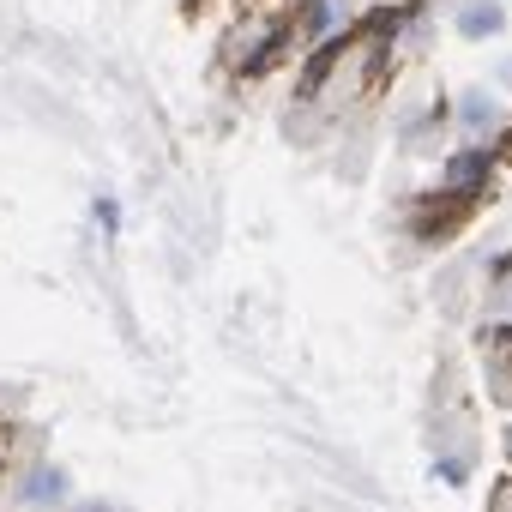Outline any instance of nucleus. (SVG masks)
<instances>
[{"mask_svg": "<svg viewBox=\"0 0 512 512\" xmlns=\"http://www.w3.org/2000/svg\"><path fill=\"white\" fill-rule=\"evenodd\" d=\"M506 121H512V109H506V97H500L488 79L458 85V91L446 97V127H452L464 145H488V139H500Z\"/></svg>", "mask_w": 512, "mask_h": 512, "instance_id": "1", "label": "nucleus"}, {"mask_svg": "<svg viewBox=\"0 0 512 512\" xmlns=\"http://www.w3.org/2000/svg\"><path fill=\"white\" fill-rule=\"evenodd\" d=\"M13 500L25 512H55V506H73V470L61 458H31L19 464L13 476Z\"/></svg>", "mask_w": 512, "mask_h": 512, "instance_id": "2", "label": "nucleus"}, {"mask_svg": "<svg viewBox=\"0 0 512 512\" xmlns=\"http://www.w3.org/2000/svg\"><path fill=\"white\" fill-rule=\"evenodd\" d=\"M446 25H452V37H458V43L488 49V43H500V37H506L512 13H506V0H452V7H446Z\"/></svg>", "mask_w": 512, "mask_h": 512, "instance_id": "3", "label": "nucleus"}, {"mask_svg": "<svg viewBox=\"0 0 512 512\" xmlns=\"http://www.w3.org/2000/svg\"><path fill=\"white\" fill-rule=\"evenodd\" d=\"M488 145H464V151H452L446 157V169H440V181H446V193H470V187H482L488 181Z\"/></svg>", "mask_w": 512, "mask_h": 512, "instance_id": "4", "label": "nucleus"}, {"mask_svg": "<svg viewBox=\"0 0 512 512\" xmlns=\"http://www.w3.org/2000/svg\"><path fill=\"white\" fill-rule=\"evenodd\" d=\"M488 85H494L500 97H512V49H500V55L488 61Z\"/></svg>", "mask_w": 512, "mask_h": 512, "instance_id": "5", "label": "nucleus"}, {"mask_svg": "<svg viewBox=\"0 0 512 512\" xmlns=\"http://www.w3.org/2000/svg\"><path fill=\"white\" fill-rule=\"evenodd\" d=\"M97 223L115 229V223H121V205H115V199H97Z\"/></svg>", "mask_w": 512, "mask_h": 512, "instance_id": "6", "label": "nucleus"}, {"mask_svg": "<svg viewBox=\"0 0 512 512\" xmlns=\"http://www.w3.org/2000/svg\"><path fill=\"white\" fill-rule=\"evenodd\" d=\"M67 512H127V506H115V500H73Z\"/></svg>", "mask_w": 512, "mask_h": 512, "instance_id": "7", "label": "nucleus"}, {"mask_svg": "<svg viewBox=\"0 0 512 512\" xmlns=\"http://www.w3.org/2000/svg\"><path fill=\"white\" fill-rule=\"evenodd\" d=\"M500 320H506V326H512V284H506V290H500Z\"/></svg>", "mask_w": 512, "mask_h": 512, "instance_id": "8", "label": "nucleus"}, {"mask_svg": "<svg viewBox=\"0 0 512 512\" xmlns=\"http://www.w3.org/2000/svg\"><path fill=\"white\" fill-rule=\"evenodd\" d=\"M506 446H512V428H506ZM506 458H512V452H506Z\"/></svg>", "mask_w": 512, "mask_h": 512, "instance_id": "9", "label": "nucleus"}]
</instances>
